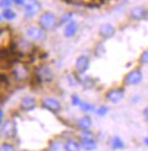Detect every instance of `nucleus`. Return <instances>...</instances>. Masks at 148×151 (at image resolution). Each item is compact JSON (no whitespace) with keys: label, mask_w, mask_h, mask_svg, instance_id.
Returning <instances> with one entry per match:
<instances>
[{"label":"nucleus","mask_w":148,"mask_h":151,"mask_svg":"<svg viewBox=\"0 0 148 151\" xmlns=\"http://www.w3.org/2000/svg\"><path fill=\"white\" fill-rule=\"evenodd\" d=\"M10 76L13 78V80H15V82L18 83H23V82H27L30 80L32 72L30 67L24 62L20 61H16L12 64L10 68Z\"/></svg>","instance_id":"nucleus-1"},{"label":"nucleus","mask_w":148,"mask_h":151,"mask_svg":"<svg viewBox=\"0 0 148 151\" xmlns=\"http://www.w3.org/2000/svg\"><path fill=\"white\" fill-rule=\"evenodd\" d=\"M1 134H2V132H1V127H0V137H1Z\"/></svg>","instance_id":"nucleus-37"},{"label":"nucleus","mask_w":148,"mask_h":151,"mask_svg":"<svg viewBox=\"0 0 148 151\" xmlns=\"http://www.w3.org/2000/svg\"><path fill=\"white\" fill-rule=\"evenodd\" d=\"M116 33V28L114 25L110 23H104L98 27V36L102 40H109L112 38Z\"/></svg>","instance_id":"nucleus-14"},{"label":"nucleus","mask_w":148,"mask_h":151,"mask_svg":"<svg viewBox=\"0 0 148 151\" xmlns=\"http://www.w3.org/2000/svg\"><path fill=\"white\" fill-rule=\"evenodd\" d=\"M109 112V108L106 106H100L98 108L95 109V113L98 115V116H104V115H106Z\"/></svg>","instance_id":"nucleus-28"},{"label":"nucleus","mask_w":148,"mask_h":151,"mask_svg":"<svg viewBox=\"0 0 148 151\" xmlns=\"http://www.w3.org/2000/svg\"><path fill=\"white\" fill-rule=\"evenodd\" d=\"M2 20H4V18H2V16H1V14H0V24H1Z\"/></svg>","instance_id":"nucleus-36"},{"label":"nucleus","mask_w":148,"mask_h":151,"mask_svg":"<svg viewBox=\"0 0 148 151\" xmlns=\"http://www.w3.org/2000/svg\"><path fill=\"white\" fill-rule=\"evenodd\" d=\"M23 12L26 19H32L41 14L42 4L39 0H26L25 5L23 7Z\"/></svg>","instance_id":"nucleus-5"},{"label":"nucleus","mask_w":148,"mask_h":151,"mask_svg":"<svg viewBox=\"0 0 148 151\" xmlns=\"http://www.w3.org/2000/svg\"><path fill=\"white\" fill-rule=\"evenodd\" d=\"M13 6L12 0H0V8H9Z\"/></svg>","instance_id":"nucleus-31"},{"label":"nucleus","mask_w":148,"mask_h":151,"mask_svg":"<svg viewBox=\"0 0 148 151\" xmlns=\"http://www.w3.org/2000/svg\"><path fill=\"white\" fill-rule=\"evenodd\" d=\"M20 151H30V150H20Z\"/></svg>","instance_id":"nucleus-38"},{"label":"nucleus","mask_w":148,"mask_h":151,"mask_svg":"<svg viewBox=\"0 0 148 151\" xmlns=\"http://www.w3.org/2000/svg\"><path fill=\"white\" fill-rule=\"evenodd\" d=\"M124 97V89L123 88H111L106 91L105 98L111 104H118Z\"/></svg>","instance_id":"nucleus-12"},{"label":"nucleus","mask_w":148,"mask_h":151,"mask_svg":"<svg viewBox=\"0 0 148 151\" xmlns=\"http://www.w3.org/2000/svg\"><path fill=\"white\" fill-rule=\"evenodd\" d=\"M123 148H124V143L120 137H114L112 139V149L119 150V149H123Z\"/></svg>","instance_id":"nucleus-23"},{"label":"nucleus","mask_w":148,"mask_h":151,"mask_svg":"<svg viewBox=\"0 0 148 151\" xmlns=\"http://www.w3.org/2000/svg\"><path fill=\"white\" fill-rule=\"evenodd\" d=\"M4 121H5V112L0 108V125L4 123Z\"/></svg>","instance_id":"nucleus-33"},{"label":"nucleus","mask_w":148,"mask_h":151,"mask_svg":"<svg viewBox=\"0 0 148 151\" xmlns=\"http://www.w3.org/2000/svg\"><path fill=\"white\" fill-rule=\"evenodd\" d=\"M144 142H145V145H148V138H145V140H144Z\"/></svg>","instance_id":"nucleus-35"},{"label":"nucleus","mask_w":148,"mask_h":151,"mask_svg":"<svg viewBox=\"0 0 148 151\" xmlns=\"http://www.w3.org/2000/svg\"><path fill=\"white\" fill-rule=\"evenodd\" d=\"M71 20H74V14L70 13V12H67L61 17H59V26L67 25L68 23H70Z\"/></svg>","instance_id":"nucleus-20"},{"label":"nucleus","mask_w":148,"mask_h":151,"mask_svg":"<svg viewBox=\"0 0 148 151\" xmlns=\"http://www.w3.org/2000/svg\"><path fill=\"white\" fill-rule=\"evenodd\" d=\"M139 62L142 64H148V49L145 50L139 57Z\"/></svg>","instance_id":"nucleus-27"},{"label":"nucleus","mask_w":148,"mask_h":151,"mask_svg":"<svg viewBox=\"0 0 148 151\" xmlns=\"http://www.w3.org/2000/svg\"><path fill=\"white\" fill-rule=\"evenodd\" d=\"M38 25L46 33L54 31L59 26V17L51 10L41 12L38 18Z\"/></svg>","instance_id":"nucleus-2"},{"label":"nucleus","mask_w":148,"mask_h":151,"mask_svg":"<svg viewBox=\"0 0 148 151\" xmlns=\"http://www.w3.org/2000/svg\"><path fill=\"white\" fill-rule=\"evenodd\" d=\"M41 106L43 107L44 109H46V111H49V112L54 113V114L59 113V112L61 111V108H62L61 103H60L58 99L52 98V97H46L44 99H42Z\"/></svg>","instance_id":"nucleus-10"},{"label":"nucleus","mask_w":148,"mask_h":151,"mask_svg":"<svg viewBox=\"0 0 148 151\" xmlns=\"http://www.w3.org/2000/svg\"><path fill=\"white\" fill-rule=\"evenodd\" d=\"M82 83L84 85L85 88H92V87L94 86V81H93V79L90 78V77L84 78V79H83V81H82Z\"/></svg>","instance_id":"nucleus-26"},{"label":"nucleus","mask_w":148,"mask_h":151,"mask_svg":"<svg viewBox=\"0 0 148 151\" xmlns=\"http://www.w3.org/2000/svg\"><path fill=\"white\" fill-rule=\"evenodd\" d=\"M1 127V132L2 134L8 139H13L16 137V133H17V124L16 122L12 119L9 120L4 121V123L0 125Z\"/></svg>","instance_id":"nucleus-9"},{"label":"nucleus","mask_w":148,"mask_h":151,"mask_svg":"<svg viewBox=\"0 0 148 151\" xmlns=\"http://www.w3.org/2000/svg\"><path fill=\"white\" fill-rule=\"evenodd\" d=\"M78 23L75 20H71L70 23H68L67 25H64V36L66 38H72L78 32Z\"/></svg>","instance_id":"nucleus-16"},{"label":"nucleus","mask_w":148,"mask_h":151,"mask_svg":"<svg viewBox=\"0 0 148 151\" xmlns=\"http://www.w3.org/2000/svg\"><path fill=\"white\" fill-rule=\"evenodd\" d=\"M148 17V10L144 6L132 7L129 12V18L135 22H140Z\"/></svg>","instance_id":"nucleus-13"},{"label":"nucleus","mask_w":148,"mask_h":151,"mask_svg":"<svg viewBox=\"0 0 148 151\" xmlns=\"http://www.w3.org/2000/svg\"><path fill=\"white\" fill-rule=\"evenodd\" d=\"M142 114H144V116H145V119L148 121V106L144 109V112H142Z\"/></svg>","instance_id":"nucleus-34"},{"label":"nucleus","mask_w":148,"mask_h":151,"mask_svg":"<svg viewBox=\"0 0 148 151\" xmlns=\"http://www.w3.org/2000/svg\"><path fill=\"white\" fill-rule=\"evenodd\" d=\"M64 148H66V151H80L82 149V145L79 142H77L76 140H68L66 143H64Z\"/></svg>","instance_id":"nucleus-19"},{"label":"nucleus","mask_w":148,"mask_h":151,"mask_svg":"<svg viewBox=\"0 0 148 151\" xmlns=\"http://www.w3.org/2000/svg\"><path fill=\"white\" fill-rule=\"evenodd\" d=\"M1 16H2V18L7 20V22H12V20H15V19L17 18V13L14 10L12 7H9V8H2L1 9Z\"/></svg>","instance_id":"nucleus-18"},{"label":"nucleus","mask_w":148,"mask_h":151,"mask_svg":"<svg viewBox=\"0 0 148 151\" xmlns=\"http://www.w3.org/2000/svg\"><path fill=\"white\" fill-rule=\"evenodd\" d=\"M79 108H80V111H83L85 113L95 112V106L90 104V103H86V101H82V104L79 105Z\"/></svg>","instance_id":"nucleus-24"},{"label":"nucleus","mask_w":148,"mask_h":151,"mask_svg":"<svg viewBox=\"0 0 148 151\" xmlns=\"http://www.w3.org/2000/svg\"><path fill=\"white\" fill-rule=\"evenodd\" d=\"M14 34L9 26L0 27V52L13 47Z\"/></svg>","instance_id":"nucleus-6"},{"label":"nucleus","mask_w":148,"mask_h":151,"mask_svg":"<svg viewBox=\"0 0 148 151\" xmlns=\"http://www.w3.org/2000/svg\"><path fill=\"white\" fill-rule=\"evenodd\" d=\"M0 151H16V149H15V147L13 145L6 142V143H2L0 145Z\"/></svg>","instance_id":"nucleus-30"},{"label":"nucleus","mask_w":148,"mask_h":151,"mask_svg":"<svg viewBox=\"0 0 148 151\" xmlns=\"http://www.w3.org/2000/svg\"><path fill=\"white\" fill-rule=\"evenodd\" d=\"M25 35L28 40H31L32 42H35V43H42L48 37L46 36V32L44 29H42L39 25L27 27V29L25 32Z\"/></svg>","instance_id":"nucleus-7"},{"label":"nucleus","mask_w":148,"mask_h":151,"mask_svg":"<svg viewBox=\"0 0 148 151\" xmlns=\"http://www.w3.org/2000/svg\"><path fill=\"white\" fill-rule=\"evenodd\" d=\"M90 57L86 54H82L76 59L75 62V69L77 71L78 75H84L87 72V70L90 69Z\"/></svg>","instance_id":"nucleus-11"},{"label":"nucleus","mask_w":148,"mask_h":151,"mask_svg":"<svg viewBox=\"0 0 148 151\" xmlns=\"http://www.w3.org/2000/svg\"><path fill=\"white\" fill-rule=\"evenodd\" d=\"M82 148H84L86 151H92V150H95L96 149V141L95 140H88V141H82Z\"/></svg>","instance_id":"nucleus-21"},{"label":"nucleus","mask_w":148,"mask_h":151,"mask_svg":"<svg viewBox=\"0 0 148 151\" xmlns=\"http://www.w3.org/2000/svg\"><path fill=\"white\" fill-rule=\"evenodd\" d=\"M49 151H66L64 145L60 141H53L49 145Z\"/></svg>","instance_id":"nucleus-22"},{"label":"nucleus","mask_w":148,"mask_h":151,"mask_svg":"<svg viewBox=\"0 0 148 151\" xmlns=\"http://www.w3.org/2000/svg\"><path fill=\"white\" fill-rule=\"evenodd\" d=\"M34 75L38 81L41 83H49L54 78V73L48 64H40L39 67H36L34 70Z\"/></svg>","instance_id":"nucleus-4"},{"label":"nucleus","mask_w":148,"mask_h":151,"mask_svg":"<svg viewBox=\"0 0 148 151\" xmlns=\"http://www.w3.org/2000/svg\"><path fill=\"white\" fill-rule=\"evenodd\" d=\"M19 107L24 112H31L38 107V101L32 96H25L20 99Z\"/></svg>","instance_id":"nucleus-15"},{"label":"nucleus","mask_w":148,"mask_h":151,"mask_svg":"<svg viewBox=\"0 0 148 151\" xmlns=\"http://www.w3.org/2000/svg\"><path fill=\"white\" fill-rule=\"evenodd\" d=\"M35 50V45L28 38H18L17 41L14 40L13 51L15 54L18 55H31Z\"/></svg>","instance_id":"nucleus-3"},{"label":"nucleus","mask_w":148,"mask_h":151,"mask_svg":"<svg viewBox=\"0 0 148 151\" xmlns=\"http://www.w3.org/2000/svg\"><path fill=\"white\" fill-rule=\"evenodd\" d=\"M88 140H95V138H94V133L90 132V130L82 131V134H80V141H88Z\"/></svg>","instance_id":"nucleus-25"},{"label":"nucleus","mask_w":148,"mask_h":151,"mask_svg":"<svg viewBox=\"0 0 148 151\" xmlns=\"http://www.w3.org/2000/svg\"><path fill=\"white\" fill-rule=\"evenodd\" d=\"M82 99H80V97L78 96L77 94H74L72 96H71V104L74 105V106H78L79 107V105L82 104Z\"/></svg>","instance_id":"nucleus-29"},{"label":"nucleus","mask_w":148,"mask_h":151,"mask_svg":"<svg viewBox=\"0 0 148 151\" xmlns=\"http://www.w3.org/2000/svg\"><path fill=\"white\" fill-rule=\"evenodd\" d=\"M92 124H93V121H92V117L88 116V115H85L83 117H80L79 120L77 121V127L80 130V131H86V130H90L92 127Z\"/></svg>","instance_id":"nucleus-17"},{"label":"nucleus","mask_w":148,"mask_h":151,"mask_svg":"<svg viewBox=\"0 0 148 151\" xmlns=\"http://www.w3.org/2000/svg\"><path fill=\"white\" fill-rule=\"evenodd\" d=\"M142 80V72L140 69H134L130 72H128L124 79H123V83L126 86H137L139 85Z\"/></svg>","instance_id":"nucleus-8"},{"label":"nucleus","mask_w":148,"mask_h":151,"mask_svg":"<svg viewBox=\"0 0 148 151\" xmlns=\"http://www.w3.org/2000/svg\"><path fill=\"white\" fill-rule=\"evenodd\" d=\"M12 2H13V5L17 7H24L26 0H12Z\"/></svg>","instance_id":"nucleus-32"}]
</instances>
